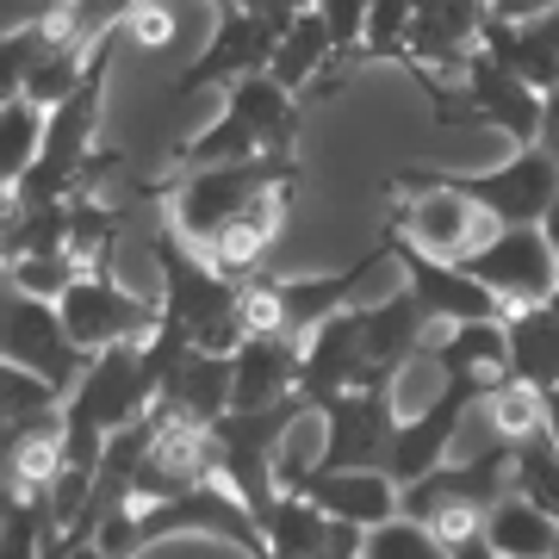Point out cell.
<instances>
[{"label":"cell","instance_id":"38","mask_svg":"<svg viewBox=\"0 0 559 559\" xmlns=\"http://www.w3.org/2000/svg\"><path fill=\"white\" fill-rule=\"evenodd\" d=\"M119 32L124 38H138V44H150V50H162V44H175V13H168L162 0H138V7L124 13Z\"/></svg>","mask_w":559,"mask_h":559},{"label":"cell","instance_id":"49","mask_svg":"<svg viewBox=\"0 0 559 559\" xmlns=\"http://www.w3.org/2000/svg\"><path fill=\"white\" fill-rule=\"evenodd\" d=\"M554 559H559V540H554Z\"/></svg>","mask_w":559,"mask_h":559},{"label":"cell","instance_id":"21","mask_svg":"<svg viewBox=\"0 0 559 559\" xmlns=\"http://www.w3.org/2000/svg\"><path fill=\"white\" fill-rule=\"evenodd\" d=\"M423 355L436 360L441 373H460V380H479V385L510 380V330H503V318L436 323V336L423 342Z\"/></svg>","mask_w":559,"mask_h":559},{"label":"cell","instance_id":"9","mask_svg":"<svg viewBox=\"0 0 559 559\" xmlns=\"http://www.w3.org/2000/svg\"><path fill=\"white\" fill-rule=\"evenodd\" d=\"M417 175L466 193V200L485 205L498 224H540L547 205L559 200V162L540 143H522L503 168H485V175H454V168H417Z\"/></svg>","mask_w":559,"mask_h":559},{"label":"cell","instance_id":"8","mask_svg":"<svg viewBox=\"0 0 559 559\" xmlns=\"http://www.w3.org/2000/svg\"><path fill=\"white\" fill-rule=\"evenodd\" d=\"M491 392V385L479 380H460V373H448V380L436 385V399H423L417 411H404L399 429H392V448H385V473L399 485L423 479V473H436L441 460L454 454V436H460V423L479 411V399Z\"/></svg>","mask_w":559,"mask_h":559},{"label":"cell","instance_id":"44","mask_svg":"<svg viewBox=\"0 0 559 559\" xmlns=\"http://www.w3.org/2000/svg\"><path fill=\"white\" fill-rule=\"evenodd\" d=\"M20 498H25L20 485H7V479H0V522H7V510H13V503H20Z\"/></svg>","mask_w":559,"mask_h":559},{"label":"cell","instance_id":"32","mask_svg":"<svg viewBox=\"0 0 559 559\" xmlns=\"http://www.w3.org/2000/svg\"><path fill=\"white\" fill-rule=\"evenodd\" d=\"M404 38H411V0H373L367 7V32L348 69H373V62H404Z\"/></svg>","mask_w":559,"mask_h":559},{"label":"cell","instance_id":"14","mask_svg":"<svg viewBox=\"0 0 559 559\" xmlns=\"http://www.w3.org/2000/svg\"><path fill=\"white\" fill-rule=\"evenodd\" d=\"M385 249H392V261L404 267V286L417 293L429 311H436V323H466V318H503V299L491 293V286H479V280L466 274L460 261H441V255H423L417 242H404L399 230H385Z\"/></svg>","mask_w":559,"mask_h":559},{"label":"cell","instance_id":"37","mask_svg":"<svg viewBox=\"0 0 559 559\" xmlns=\"http://www.w3.org/2000/svg\"><path fill=\"white\" fill-rule=\"evenodd\" d=\"M318 7L323 32H330V44H336V81L348 75V62H355L360 50V32H367V7L373 0H311Z\"/></svg>","mask_w":559,"mask_h":559},{"label":"cell","instance_id":"15","mask_svg":"<svg viewBox=\"0 0 559 559\" xmlns=\"http://www.w3.org/2000/svg\"><path fill=\"white\" fill-rule=\"evenodd\" d=\"M355 323H360V355L373 367V380H399L404 360L423 355V342L436 336V311L399 286V293H385L373 305H355Z\"/></svg>","mask_w":559,"mask_h":559},{"label":"cell","instance_id":"27","mask_svg":"<svg viewBox=\"0 0 559 559\" xmlns=\"http://www.w3.org/2000/svg\"><path fill=\"white\" fill-rule=\"evenodd\" d=\"M119 230H124V205H112L100 187H75L69 193V237H62V249H69V261L81 274H94V267L112 261V237Z\"/></svg>","mask_w":559,"mask_h":559},{"label":"cell","instance_id":"19","mask_svg":"<svg viewBox=\"0 0 559 559\" xmlns=\"http://www.w3.org/2000/svg\"><path fill=\"white\" fill-rule=\"evenodd\" d=\"M299 360L305 342L274 330V336H249L230 355V411H261V404H280L299 392Z\"/></svg>","mask_w":559,"mask_h":559},{"label":"cell","instance_id":"35","mask_svg":"<svg viewBox=\"0 0 559 559\" xmlns=\"http://www.w3.org/2000/svg\"><path fill=\"white\" fill-rule=\"evenodd\" d=\"M81 267L62 249H50V255H13L7 267H0V280L7 286H20V293H38V299H62V286L75 280Z\"/></svg>","mask_w":559,"mask_h":559},{"label":"cell","instance_id":"39","mask_svg":"<svg viewBox=\"0 0 559 559\" xmlns=\"http://www.w3.org/2000/svg\"><path fill=\"white\" fill-rule=\"evenodd\" d=\"M360 547H367V528H355V522H336V535L323 540L318 554H305V559H360Z\"/></svg>","mask_w":559,"mask_h":559},{"label":"cell","instance_id":"29","mask_svg":"<svg viewBox=\"0 0 559 559\" xmlns=\"http://www.w3.org/2000/svg\"><path fill=\"white\" fill-rule=\"evenodd\" d=\"M44 150V106L25 100V94H7L0 100V187H20L25 168L38 162Z\"/></svg>","mask_w":559,"mask_h":559},{"label":"cell","instance_id":"4","mask_svg":"<svg viewBox=\"0 0 559 559\" xmlns=\"http://www.w3.org/2000/svg\"><path fill=\"white\" fill-rule=\"evenodd\" d=\"M299 150H280V156H242V162H212V168H180L168 180V224L200 249L230 212L267 193V187H299Z\"/></svg>","mask_w":559,"mask_h":559},{"label":"cell","instance_id":"23","mask_svg":"<svg viewBox=\"0 0 559 559\" xmlns=\"http://www.w3.org/2000/svg\"><path fill=\"white\" fill-rule=\"evenodd\" d=\"M156 404H168L175 417L187 423H212L230 411V355H212V348H187V355L162 373Z\"/></svg>","mask_w":559,"mask_h":559},{"label":"cell","instance_id":"18","mask_svg":"<svg viewBox=\"0 0 559 559\" xmlns=\"http://www.w3.org/2000/svg\"><path fill=\"white\" fill-rule=\"evenodd\" d=\"M293 485L318 503L323 516L355 522V528H380V522L399 516V479H392L385 466H336V473L311 466V473L293 479Z\"/></svg>","mask_w":559,"mask_h":559},{"label":"cell","instance_id":"3","mask_svg":"<svg viewBox=\"0 0 559 559\" xmlns=\"http://www.w3.org/2000/svg\"><path fill=\"white\" fill-rule=\"evenodd\" d=\"M150 255L162 267V318L187 323L193 348H212V355H237L242 348V323H237V286L242 280H224L205 249L180 237L175 224L150 237Z\"/></svg>","mask_w":559,"mask_h":559},{"label":"cell","instance_id":"22","mask_svg":"<svg viewBox=\"0 0 559 559\" xmlns=\"http://www.w3.org/2000/svg\"><path fill=\"white\" fill-rule=\"evenodd\" d=\"M267 75H274L280 87H293L299 100L305 94H336V44H330V32H323L318 7H305L299 20L280 32Z\"/></svg>","mask_w":559,"mask_h":559},{"label":"cell","instance_id":"25","mask_svg":"<svg viewBox=\"0 0 559 559\" xmlns=\"http://www.w3.org/2000/svg\"><path fill=\"white\" fill-rule=\"evenodd\" d=\"M330 535H336V516H323L299 485H280V498L267 503V516H261L267 559H305V554H318Z\"/></svg>","mask_w":559,"mask_h":559},{"label":"cell","instance_id":"30","mask_svg":"<svg viewBox=\"0 0 559 559\" xmlns=\"http://www.w3.org/2000/svg\"><path fill=\"white\" fill-rule=\"evenodd\" d=\"M131 7H138V0H57V7H44V13H50V44L94 50L106 32H119Z\"/></svg>","mask_w":559,"mask_h":559},{"label":"cell","instance_id":"40","mask_svg":"<svg viewBox=\"0 0 559 559\" xmlns=\"http://www.w3.org/2000/svg\"><path fill=\"white\" fill-rule=\"evenodd\" d=\"M242 7H249L255 20H267V25H274V32H286V25L299 20V13H305V7H311V0H242Z\"/></svg>","mask_w":559,"mask_h":559},{"label":"cell","instance_id":"48","mask_svg":"<svg viewBox=\"0 0 559 559\" xmlns=\"http://www.w3.org/2000/svg\"><path fill=\"white\" fill-rule=\"evenodd\" d=\"M0 267H7V249H0Z\"/></svg>","mask_w":559,"mask_h":559},{"label":"cell","instance_id":"50","mask_svg":"<svg viewBox=\"0 0 559 559\" xmlns=\"http://www.w3.org/2000/svg\"><path fill=\"white\" fill-rule=\"evenodd\" d=\"M485 7H498V0H485Z\"/></svg>","mask_w":559,"mask_h":559},{"label":"cell","instance_id":"47","mask_svg":"<svg viewBox=\"0 0 559 559\" xmlns=\"http://www.w3.org/2000/svg\"><path fill=\"white\" fill-rule=\"evenodd\" d=\"M212 7H218V13H224V7H242V0H212Z\"/></svg>","mask_w":559,"mask_h":559},{"label":"cell","instance_id":"28","mask_svg":"<svg viewBox=\"0 0 559 559\" xmlns=\"http://www.w3.org/2000/svg\"><path fill=\"white\" fill-rule=\"evenodd\" d=\"M479 417L491 423V436H498V441L516 448V441H528V436L547 429V399H540V385H528V380L510 373V380H498L479 399Z\"/></svg>","mask_w":559,"mask_h":559},{"label":"cell","instance_id":"2","mask_svg":"<svg viewBox=\"0 0 559 559\" xmlns=\"http://www.w3.org/2000/svg\"><path fill=\"white\" fill-rule=\"evenodd\" d=\"M510 441L491 436V448L485 454H466V460H441L436 473H423V479L399 485V516L423 522L436 540H466L485 528V510L510 491Z\"/></svg>","mask_w":559,"mask_h":559},{"label":"cell","instance_id":"5","mask_svg":"<svg viewBox=\"0 0 559 559\" xmlns=\"http://www.w3.org/2000/svg\"><path fill=\"white\" fill-rule=\"evenodd\" d=\"M429 106H436L441 124H485V131H503L516 150L540 138V87L510 75V69L491 62L485 50L466 62L454 81H436V87H429Z\"/></svg>","mask_w":559,"mask_h":559},{"label":"cell","instance_id":"24","mask_svg":"<svg viewBox=\"0 0 559 559\" xmlns=\"http://www.w3.org/2000/svg\"><path fill=\"white\" fill-rule=\"evenodd\" d=\"M485 547L503 559H554L559 540V516H547L540 503H528L522 491H503L491 510H485Z\"/></svg>","mask_w":559,"mask_h":559},{"label":"cell","instance_id":"1","mask_svg":"<svg viewBox=\"0 0 559 559\" xmlns=\"http://www.w3.org/2000/svg\"><path fill=\"white\" fill-rule=\"evenodd\" d=\"M305 100L274 75H242L224 87V112L205 124L200 138H187L168 156V168H212V162H242V156H280L299 150Z\"/></svg>","mask_w":559,"mask_h":559},{"label":"cell","instance_id":"36","mask_svg":"<svg viewBox=\"0 0 559 559\" xmlns=\"http://www.w3.org/2000/svg\"><path fill=\"white\" fill-rule=\"evenodd\" d=\"M50 404H62V392L50 380H38L32 367H13V360L0 355V423L13 417H32V411H50Z\"/></svg>","mask_w":559,"mask_h":559},{"label":"cell","instance_id":"16","mask_svg":"<svg viewBox=\"0 0 559 559\" xmlns=\"http://www.w3.org/2000/svg\"><path fill=\"white\" fill-rule=\"evenodd\" d=\"M286 218H293V187H267V193H255L242 212H230L200 249L224 280H249V274H261V261H267V249L280 242Z\"/></svg>","mask_w":559,"mask_h":559},{"label":"cell","instance_id":"45","mask_svg":"<svg viewBox=\"0 0 559 559\" xmlns=\"http://www.w3.org/2000/svg\"><path fill=\"white\" fill-rule=\"evenodd\" d=\"M540 230H547V242H554V249H559V200L547 205V218H540Z\"/></svg>","mask_w":559,"mask_h":559},{"label":"cell","instance_id":"43","mask_svg":"<svg viewBox=\"0 0 559 559\" xmlns=\"http://www.w3.org/2000/svg\"><path fill=\"white\" fill-rule=\"evenodd\" d=\"M535 32H540L547 44H554V57H559V7H547V13H540V20H535Z\"/></svg>","mask_w":559,"mask_h":559},{"label":"cell","instance_id":"7","mask_svg":"<svg viewBox=\"0 0 559 559\" xmlns=\"http://www.w3.org/2000/svg\"><path fill=\"white\" fill-rule=\"evenodd\" d=\"M57 311H62V330L75 336L81 355H100V348H112V342H143L162 323V299L119 286L106 267L69 280Z\"/></svg>","mask_w":559,"mask_h":559},{"label":"cell","instance_id":"34","mask_svg":"<svg viewBox=\"0 0 559 559\" xmlns=\"http://www.w3.org/2000/svg\"><path fill=\"white\" fill-rule=\"evenodd\" d=\"M44 50H50V13H32L25 25H13L0 38V94H20Z\"/></svg>","mask_w":559,"mask_h":559},{"label":"cell","instance_id":"42","mask_svg":"<svg viewBox=\"0 0 559 559\" xmlns=\"http://www.w3.org/2000/svg\"><path fill=\"white\" fill-rule=\"evenodd\" d=\"M540 399H547V441H554V448H559V385H547Z\"/></svg>","mask_w":559,"mask_h":559},{"label":"cell","instance_id":"11","mask_svg":"<svg viewBox=\"0 0 559 559\" xmlns=\"http://www.w3.org/2000/svg\"><path fill=\"white\" fill-rule=\"evenodd\" d=\"M485 0H411V38H404V62L417 75V87L429 94L436 81H454L466 62L479 57L485 32Z\"/></svg>","mask_w":559,"mask_h":559},{"label":"cell","instance_id":"46","mask_svg":"<svg viewBox=\"0 0 559 559\" xmlns=\"http://www.w3.org/2000/svg\"><path fill=\"white\" fill-rule=\"evenodd\" d=\"M7 212H13V187H0V218H7Z\"/></svg>","mask_w":559,"mask_h":559},{"label":"cell","instance_id":"33","mask_svg":"<svg viewBox=\"0 0 559 559\" xmlns=\"http://www.w3.org/2000/svg\"><path fill=\"white\" fill-rule=\"evenodd\" d=\"M360 554L367 559H454V547L436 540L423 522L392 516V522H380V528H367V547H360Z\"/></svg>","mask_w":559,"mask_h":559},{"label":"cell","instance_id":"10","mask_svg":"<svg viewBox=\"0 0 559 559\" xmlns=\"http://www.w3.org/2000/svg\"><path fill=\"white\" fill-rule=\"evenodd\" d=\"M460 267L479 280V286L498 293L503 318L522 311V305H547V299H554V286H559V249L547 242L540 224H503L498 237L479 242Z\"/></svg>","mask_w":559,"mask_h":559},{"label":"cell","instance_id":"41","mask_svg":"<svg viewBox=\"0 0 559 559\" xmlns=\"http://www.w3.org/2000/svg\"><path fill=\"white\" fill-rule=\"evenodd\" d=\"M454 559H503V554H491L485 535H466V540H454Z\"/></svg>","mask_w":559,"mask_h":559},{"label":"cell","instance_id":"20","mask_svg":"<svg viewBox=\"0 0 559 559\" xmlns=\"http://www.w3.org/2000/svg\"><path fill=\"white\" fill-rule=\"evenodd\" d=\"M380 261H392V249H373V255L348 261V267H336V274H293L280 280V311H286V336H311L323 318H336V311H348L355 305V286L367 274H380Z\"/></svg>","mask_w":559,"mask_h":559},{"label":"cell","instance_id":"31","mask_svg":"<svg viewBox=\"0 0 559 559\" xmlns=\"http://www.w3.org/2000/svg\"><path fill=\"white\" fill-rule=\"evenodd\" d=\"M510 491H522L547 516H559V448L547 441V429L516 441V454H510Z\"/></svg>","mask_w":559,"mask_h":559},{"label":"cell","instance_id":"12","mask_svg":"<svg viewBox=\"0 0 559 559\" xmlns=\"http://www.w3.org/2000/svg\"><path fill=\"white\" fill-rule=\"evenodd\" d=\"M274 44H280V32L267 20H255L249 7H224L218 25H212V38H205V50L175 75V94H168L162 112L187 106L193 94H205V87H230V81H242V75H267Z\"/></svg>","mask_w":559,"mask_h":559},{"label":"cell","instance_id":"51","mask_svg":"<svg viewBox=\"0 0 559 559\" xmlns=\"http://www.w3.org/2000/svg\"><path fill=\"white\" fill-rule=\"evenodd\" d=\"M360 559H367V554H360Z\"/></svg>","mask_w":559,"mask_h":559},{"label":"cell","instance_id":"26","mask_svg":"<svg viewBox=\"0 0 559 559\" xmlns=\"http://www.w3.org/2000/svg\"><path fill=\"white\" fill-rule=\"evenodd\" d=\"M510 330V373L528 385H559V311L554 305H522L503 318Z\"/></svg>","mask_w":559,"mask_h":559},{"label":"cell","instance_id":"17","mask_svg":"<svg viewBox=\"0 0 559 559\" xmlns=\"http://www.w3.org/2000/svg\"><path fill=\"white\" fill-rule=\"evenodd\" d=\"M355 385H380L373 367L360 355V323H355V305L323 318L311 336H305V360H299V392L311 404L336 399V392H355Z\"/></svg>","mask_w":559,"mask_h":559},{"label":"cell","instance_id":"6","mask_svg":"<svg viewBox=\"0 0 559 559\" xmlns=\"http://www.w3.org/2000/svg\"><path fill=\"white\" fill-rule=\"evenodd\" d=\"M0 355L13 360V367H32L38 380H50L69 399V385L87 373V360L81 355L75 336L62 330V311L57 299H38V293H20V286H7L0 280Z\"/></svg>","mask_w":559,"mask_h":559},{"label":"cell","instance_id":"13","mask_svg":"<svg viewBox=\"0 0 559 559\" xmlns=\"http://www.w3.org/2000/svg\"><path fill=\"white\" fill-rule=\"evenodd\" d=\"M318 417H323V454H318L323 473H336V466H380L385 448H392V429H399L392 380L336 392V399L318 404Z\"/></svg>","mask_w":559,"mask_h":559}]
</instances>
